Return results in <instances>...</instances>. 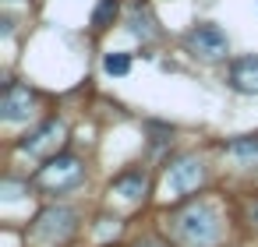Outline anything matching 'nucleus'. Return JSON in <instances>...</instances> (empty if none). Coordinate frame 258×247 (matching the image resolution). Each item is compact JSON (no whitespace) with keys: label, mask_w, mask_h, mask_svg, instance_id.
<instances>
[{"label":"nucleus","mask_w":258,"mask_h":247,"mask_svg":"<svg viewBox=\"0 0 258 247\" xmlns=\"http://www.w3.org/2000/svg\"><path fill=\"white\" fill-rule=\"evenodd\" d=\"M170 222H173V236L184 247H216L219 243V233H223L219 212L209 201H195V205L180 208Z\"/></svg>","instance_id":"f257e3e1"},{"label":"nucleus","mask_w":258,"mask_h":247,"mask_svg":"<svg viewBox=\"0 0 258 247\" xmlns=\"http://www.w3.org/2000/svg\"><path fill=\"white\" fill-rule=\"evenodd\" d=\"M85 177V166L78 155H53L43 170H39V184L50 187V191H68V187H78Z\"/></svg>","instance_id":"7ed1b4c3"},{"label":"nucleus","mask_w":258,"mask_h":247,"mask_svg":"<svg viewBox=\"0 0 258 247\" xmlns=\"http://www.w3.org/2000/svg\"><path fill=\"white\" fill-rule=\"evenodd\" d=\"M75 226H78L75 208H68V205H50V208H43V212L36 215L32 236H36L43 247H60V243H68V236L75 233Z\"/></svg>","instance_id":"f03ea898"},{"label":"nucleus","mask_w":258,"mask_h":247,"mask_svg":"<svg viewBox=\"0 0 258 247\" xmlns=\"http://www.w3.org/2000/svg\"><path fill=\"white\" fill-rule=\"evenodd\" d=\"M117 11H120V0H99L96 11H92V29H110Z\"/></svg>","instance_id":"9b49d317"},{"label":"nucleus","mask_w":258,"mask_h":247,"mask_svg":"<svg viewBox=\"0 0 258 247\" xmlns=\"http://www.w3.org/2000/svg\"><path fill=\"white\" fill-rule=\"evenodd\" d=\"M226 152H230L233 159H240V162H258V134L230 141V148H226Z\"/></svg>","instance_id":"9d476101"},{"label":"nucleus","mask_w":258,"mask_h":247,"mask_svg":"<svg viewBox=\"0 0 258 247\" xmlns=\"http://www.w3.org/2000/svg\"><path fill=\"white\" fill-rule=\"evenodd\" d=\"M145 173L142 170H127V173H120L117 180H113V191L124 198V201H138L142 194H145Z\"/></svg>","instance_id":"1a4fd4ad"},{"label":"nucleus","mask_w":258,"mask_h":247,"mask_svg":"<svg viewBox=\"0 0 258 247\" xmlns=\"http://www.w3.org/2000/svg\"><path fill=\"white\" fill-rule=\"evenodd\" d=\"M0 191H4V201H15V198H22V191H29V187L18 184V180H4V187H0Z\"/></svg>","instance_id":"ddd939ff"},{"label":"nucleus","mask_w":258,"mask_h":247,"mask_svg":"<svg viewBox=\"0 0 258 247\" xmlns=\"http://www.w3.org/2000/svg\"><path fill=\"white\" fill-rule=\"evenodd\" d=\"M64 134H68V127H64L60 120H46L43 127H36V131L22 141V148H25V152H32V155H50V152H57V148H60Z\"/></svg>","instance_id":"0eeeda50"},{"label":"nucleus","mask_w":258,"mask_h":247,"mask_svg":"<svg viewBox=\"0 0 258 247\" xmlns=\"http://www.w3.org/2000/svg\"><path fill=\"white\" fill-rule=\"evenodd\" d=\"M202 180H205V170H202V162H198L195 155L177 159V162L170 166V173H166V187H170L173 194H187V191H195Z\"/></svg>","instance_id":"423d86ee"},{"label":"nucleus","mask_w":258,"mask_h":247,"mask_svg":"<svg viewBox=\"0 0 258 247\" xmlns=\"http://www.w3.org/2000/svg\"><path fill=\"white\" fill-rule=\"evenodd\" d=\"M247 219H251V226L258 222V201H251V205H247Z\"/></svg>","instance_id":"4468645a"},{"label":"nucleus","mask_w":258,"mask_h":247,"mask_svg":"<svg viewBox=\"0 0 258 247\" xmlns=\"http://www.w3.org/2000/svg\"><path fill=\"white\" fill-rule=\"evenodd\" d=\"M32 106H36V96L29 92V85H18V81L4 85V96H0V117H4L8 124L29 120Z\"/></svg>","instance_id":"39448f33"},{"label":"nucleus","mask_w":258,"mask_h":247,"mask_svg":"<svg viewBox=\"0 0 258 247\" xmlns=\"http://www.w3.org/2000/svg\"><path fill=\"white\" fill-rule=\"evenodd\" d=\"M187 50L195 53V57H202V60H219V57H226L230 53V43H226V32L219 29V25H195L191 32H187Z\"/></svg>","instance_id":"20e7f679"},{"label":"nucleus","mask_w":258,"mask_h":247,"mask_svg":"<svg viewBox=\"0 0 258 247\" xmlns=\"http://www.w3.org/2000/svg\"><path fill=\"white\" fill-rule=\"evenodd\" d=\"M230 85L244 96H258V57H237L230 64Z\"/></svg>","instance_id":"6e6552de"},{"label":"nucleus","mask_w":258,"mask_h":247,"mask_svg":"<svg viewBox=\"0 0 258 247\" xmlns=\"http://www.w3.org/2000/svg\"><path fill=\"white\" fill-rule=\"evenodd\" d=\"M103 71H106V74H117V78H124V74L131 71V57H127V53H106V60H103Z\"/></svg>","instance_id":"f8f14e48"}]
</instances>
